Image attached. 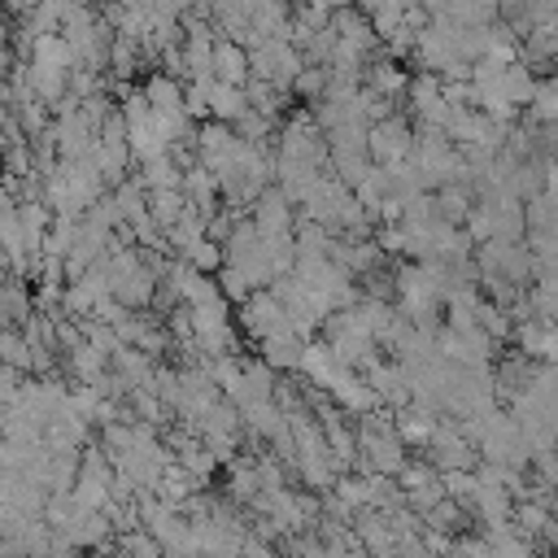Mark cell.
<instances>
[{"mask_svg":"<svg viewBox=\"0 0 558 558\" xmlns=\"http://www.w3.org/2000/svg\"><path fill=\"white\" fill-rule=\"evenodd\" d=\"M410 140H414V126H410V118H401V113H388V118H379V122L366 126V153H371V161H379V166L405 157V153H410Z\"/></svg>","mask_w":558,"mask_h":558,"instance_id":"2","label":"cell"},{"mask_svg":"<svg viewBox=\"0 0 558 558\" xmlns=\"http://www.w3.org/2000/svg\"><path fill=\"white\" fill-rule=\"evenodd\" d=\"M22 379H26V371H22V366L0 362V401H13V397H17V388H22Z\"/></svg>","mask_w":558,"mask_h":558,"instance_id":"17","label":"cell"},{"mask_svg":"<svg viewBox=\"0 0 558 558\" xmlns=\"http://www.w3.org/2000/svg\"><path fill=\"white\" fill-rule=\"evenodd\" d=\"M257 344H262V362H266V366H275V371H296V357H301V344H305V340H301L292 327H283V331L262 336Z\"/></svg>","mask_w":558,"mask_h":558,"instance_id":"4","label":"cell"},{"mask_svg":"<svg viewBox=\"0 0 558 558\" xmlns=\"http://www.w3.org/2000/svg\"><path fill=\"white\" fill-rule=\"evenodd\" d=\"M527 105L532 109H523L532 122H554V113H558V96H554V78L545 74V78H536V87H532V96H527Z\"/></svg>","mask_w":558,"mask_h":558,"instance_id":"15","label":"cell"},{"mask_svg":"<svg viewBox=\"0 0 558 558\" xmlns=\"http://www.w3.org/2000/svg\"><path fill=\"white\" fill-rule=\"evenodd\" d=\"M253 227L262 231V235H279V231H292V222H296V214H292V201L279 192V187H262L257 196H253Z\"/></svg>","mask_w":558,"mask_h":558,"instance_id":"3","label":"cell"},{"mask_svg":"<svg viewBox=\"0 0 558 558\" xmlns=\"http://www.w3.org/2000/svg\"><path fill=\"white\" fill-rule=\"evenodd\" d=\"M214 275H218V292H222L227 301H235V305H240V301H244V296L253 292V283H248V275H244L240 266H231V262H222V266H218Z\"/></svg>","mask_w":558,"mask_h":558,"instance_id":"16","label":"cell"},{"mask_svg":"<svg viewBox=\"0 0 558 558\" xmlns=\"http://www.w3.org/2000/svg\"><path fill=\"white\" fill-rule=\"evenodd\" d=\"M187 266H196V270H205V275H214L218 266H222V248H218V240H209V235H196L183 253H179Z\"/></svg>","mask_w":558,"mask_h":558,"instance_id":"13","label":"cell"},{"mask_svg":"<svg viewBox=\"0 0 558 558\" xmlns=\"http://www.w3.org/2000/svg\"><path fill=\"white\" fill-rule=\"evenodd\" d=\"M183 209H187V201L179 187H148V218L161 227V235H166V227L179 222Z\"/></svg>","mask_w":558,"mask_h":558,"instance_id":"7","label":"cell"},{"mask_svg":"<svg viewBox=\"0 0 558 558\" xmlns=\"http://www.w3.org/2000/svg\"><path fill=\"white\" fill-rule=\"evenodd\" d=\"M179 179H183V170L174 166L170 153H157V157L140 161V174H135V183H140L144 192H148V187H179Z\"/></svg>","mask_w":558,"mask_h":558,"instance_id":"9","label":"cell"},{"mask_svg":"<svg viewBox=\"0 0 558 558\" xmlns=\"http://www.w3.org/2000/svg\"><path fill=\"white\" fill-rule=\"evenodd\" d=\"M244 109H248V100H244V87H240V83H222V78L209 83V118L231 122V118L244 113Z\"/></svg>","mask_w":558,"mask_h":558,"instance_id":"6","label":"cell"},{"mask_svg":"<svg viewBox=\"0 0 558 558\" xmlns=\"http://www.w3.org/2000/svg\"><path fill=\"white\" fill-rule=\"evenodd\" d=\"M240 331L248 336V340H262V336H270V331H283L288 327V310L270 296V288H253L244 301H240Z\"/></svg>","mask_w":558,"mask_h":558,"instance_id":"1","label":"cell"},{"mask_svg":"<svg viewBox=\"0 0 558 558\" xmlns=\"http://www.w3.org/2000/svg\"><path fill=\"white\" fill-rule=\"evenodd\" d=\"M362 83L366 87H375L379 96H401L405 92V83H410V74L397 65V61H379V65H371V70H362Z\"/></svg>","mask_w":558,"mask_h":558,"instance_id":"11","label":"cell"},{"mask_svg":"<svg viewBox=\"0 0 558 558\" xmlns=\"http://www.w3.org/2000/svg\"><path fill=\"white\" fill-rule=\"evenodd\" d=\"M31 61L70 70V65H74V52H70V44H65L61 31H44V35H35V44H31Z\"/></svg>","mask_w":558,"mask_h":558,"instance_id":"10","label":"cell"},{"mask_svg":"<svg viewBox=\"0 0 558 558\" xmlns=\"http://www.w3.org/2000/svg\"><path fill=\"white\" fill-rule=\"evenodd\" d=\"M323 87H327V65H318V61H305V65L296 70V78L288 83V92H296L301 100H318Z\"/></svg>","mask_w":558,"mask_h":558,"instance_id":"14","label":"cell"},{"mask_svg":"<svg viewBox=\"0 0 558 558\" xmlns=\"http://www.w3.org/2000/svg\"><path fill=\"white\" fill-rule=\"evenodd\" d=\"M26 78H31V92L52 105L57 96H65V70L61 65H44V61H26Z\"/></svg>","mask_w":558,"mask_h":558,"instance_id":"8","label":"cell"},{"mask_svg":"<svg viewBox=\"0 0 558 558\" xmlns=\"http://www.w3.org/2000/svg\"><path fill=\"white\" fill-rule=\"evenodd\" d=\"M140 92L148 96V105H153V109H174V105H183V83H179L170 70L148 74V83H144Z\"/></svg>","mask_w":558,"mask_h":558,"instance_id":"12","label":"cell"},{"mask_svg":"<svg viewBox=\"0 0 558 558\" xmlns=\"http://www.w3.org/2000/svg\"><path fill=\"white\" fill-rule=\"evenodd\" d=\"M209 61H214V78L244 87V78H248V52L235 39H214V57Z\"/></svg>","mask_w":558,"mask_h":558,"instance_id":"5","label":"cell"}]
</instances>
